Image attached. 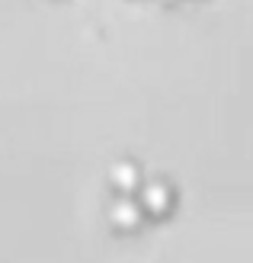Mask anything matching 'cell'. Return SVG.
<instances>
[{
    "label": "cell",
    "instance_id": "cell-1",
    "mask_svg": "<svg viewBox=\"0 0 253 263\" xmlns=\"http://www.w3.org/2000/svg\"><path fill=\"white\" fill-rule=\"evenodd\" d=\"M144 209H154V212H164V209L170 205V196L167 190L161 186V183H154V186H144V196H141Z\"/></svg>",
    "mask_w": 253,
    "mask_h": 263
},
{
    "label": "cell",
    "instance_id": "cell-2",
    "mask_svg": "<svg viewBox=\"0 0 253 263\" xmlns=\"http://www.w3.org/2000/svg\"><path fill=\"white\" fill-rule=\"evenodd\" d=\"M112 180H115V186H119V190H131V186L138 183V174H135V167L122 164V167H115V170H112Z\"/></svg>",
    "mask_w": 253,
    "mask_h": 263
},
{
    "label": "cell",
    "instance_id": "cell-3",
    "mask_svg": "<svg viewBox=\"0 0 253 263\" xmlns=\"http://www.w3.org/2000/svg\"><path fill=\"white\" fill-rule=\"evenodd\" d=\"M164 4H173V0H164Z\"/></svg>",
    "mask_w": 253,
    "mask_h": 263
}]
</instances>
